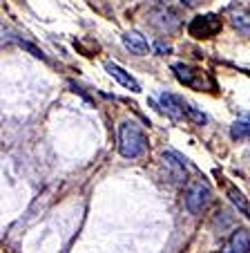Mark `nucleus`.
<instances>
[{
    "instance_id": "nucleus-1",
    "label": "nucleus",
    "mask_w": 250,
    "mask_h": 253,
    "mask_svg": "<svg viewBox=\"0 0 250 253\" xmlns=\"http://www.w3.org/2000/svg\"><path fill=\"white\" fill-rule=\"evenodd\" d=\"M147 139L145 132L141 130V126H137L134 121H125L118 128V153L125 159H137L145 153Z\"/></svg>"
},
{
    "instance_id": "nucleus-2",
    "label": "nucleus",
    "mask_w": 250,
    "mask_h": 253,
    "mask_svg": "<svg viewBox=\"0 0 250 253\" xmlns=\"http://www.w3.org/2000/svg\"><path fill=\"white\" fill-rule=\"evenodd\" d=\"M183 197H185V209L192 215H201L213 202V188L208 186V182H203V179H192L185 186Z\"/></svg>"
},
{
    "instance_id": "nucleus-3",
    "label": "nucleus",
    "mask_w": 250,
    "mask_h": 253,
    "mask_svg": "<svg viewBox=\"0 0 250 253\" xmlns=\"http://www.w3.org/2000/svg\"><path fill=\"white\" fill-rule=\"evenodd\" d=\"M161 103H163L165 112L172 115L175 119H188V121H194V124H206V115L199 112L197 108H192V105H190L188 101H183L181 96L163 92V94H161Z\"/></svg>"
},
{
    "instance_id": "nucleus-4",
    "label": "nucleus",
    "mask_w": 250,
    "mask_h": 253,
    "mask_svg": "<svg viewBox=\"0 0 250 253\" xmlns=\"http://www.w3.org/2000/svg\"><path fill=\"white\" fill-rule=\"evenodd\" d=\"M221 29V20L214 14H206V16H197V18L190 23L188 32L194 39H210Z\"/></svg>"
},
{
    "instance_id": "nucleus-5",
    "label": "nucleus",
    "mask_w": 250,
    "mask_h": 253,
    "mask_svg": "<svg viewBox=\"0 0 250 253\" xmlns=\"http://www.w3.org/2000/svg\"><path fill=\"white\" fill-rule=\"evenodd\" d=\"M152 25H154L159 32H163V34H172V32H177L179 29V25H181V20H179V16H177V11H172V9H165V7H161V9H154L152 11Z\"/></svg>"
},
{
    "instance_id": "nucleus-6",
    "label": "nucleus",
    "mask_w": 250,
    "mask_h": 253,
    "mask_svg": "<svg viewBox=\"0 0 250 253\" xmlns=\"http://www.w3.org/2000/svg\"><path fill=\"white\" fill-rule=\"evenodd\" d=\"M172 72H175V77L179 79L183 85L188 87H203V74L194 67L185 65V63H175L172 65Z\"/></svg>"
},
{
    "instance_id": "nucleus-7",
    "label": "nucleus",
    "mask_w": 250,
    "mask_h": 253,
    "mask_svg": "<svg viewBox=\"0 0 250 253\" xmlns=\"http://www.w3.org/2000/svg\"><path fill=\"white\" fill-rule=\"evenodd\" d=\"M250 251V231L239 229L228 238V242L221 247L219 253H248Z\"/></svg>"
},
{
    "instance_id": "nucleus-8",
    "label": "nucleus",
    "mask_w": 250,
    "mask_h": 253,
    "mask_svg": "<svg viewBox=\"0 0 250 253\" xmlns=\"http://www.w3.org/2000/svg\"><path fill=\"white\" fill-rule=\"evenodd\" d=\"M123 45L130 49V52L134 54V56H145L147 52H150V45H147V41L143 39L139 32H128L123 34Z\"/></svg>"
},
{
    "instance_id": "nucleus-9",
    "label": "nucleus",
    "mask_w": 250,
    "mask_h": 253,
    "mask_svg": "<svg viewBox=\"0 0 250 253\" xmlns=\"http://www.w3.org/2000/svg\"><path fill=\"white\" fill-rule=\"evenodd\" d=\"M105 70L109 72V77H114L118 83H121L123 87H128V90H132V92H141V85H139L137 81H134L132 77H130L128 72L123 70V67H118L116 63H105Z\"/></svg>"
},
{
    "instance_id": "nucleus-10",
    "label": "nucleus",
    "mask_w": 250,
    "mask_h": 253,
    "mask_svg": "<svg viewBox=\"0 0 250 253\" xmlns=\"http://www.w3.org/2000/svg\"><path fill=\"white\" fill-rule=\"evenodd\" d=\"M232 27L248 36L250 34V14L248 11H235V14H232Z\"/></svg>"
},
{
    "instance_id": "nucleus-11",
    "label": "nucleus",
    "mask_w": 250,
    "mask_h": 253,
    "mask_svg": "<svg viewBox=\"0 0 250 253\" xmlns=\"http://www.w3.org/2000/svg\"><path fill=\"white\" fill-rule=\"evenodd\" d=\"M230 134H232V139L250 137V115L244 117V119H239V121H235V124H232V128H230Z\"/></svg>"
},
{
    "instance_id": "nucleus-12",
    "label": "nucleus",
    "mask_w": 250,
    "mask_h": 253,
    "mask_svg": "<svg viewBox=\"0 0 250 253\" xmlns=\"http://www.w3.org/2000/svg\"><path fill=\"white\" fill-rule=\"evenodd\" d=\"M228 197H230V202H232V204H235L239 211H244V213H250L248 202L244 200V195H241V193L237 191L235 186H228Z\"/></svg>"
},
{
    "instance_id": "nucleus-13",
    "label": "nucleus",
    "mask_w": 250,
    "mask_h": 253,
    "mask_svg": "<svg viewBox=\"0 0 250 253\" xmlns=\"http://www.w3.org/2000/svg\"><path fill=\"white\" fill-rule=\"evenodd\" d=\"M181 2H183L185 7H197L199 2H203V0H181Z\"/></svg>"
},
{
    "instance_id": "nucleus-14",
    "label": "nucleus",
    "mask_w": 250,
    "mask_h": 253,
    "mask_svg": "<svg viewBox=\"0 0 250 253\" xmlns=\"http://www.w3.org/2000/svg\"><path fill=\"white\" fill-rule=\"evenodd\" d=\"M156 49H159V52H170V45H163L159 41V43H156Z\"/></svg>"
},
{
    "instance_id": "nucleus-15",
    "label": "nucleus",
    "mask_w": 250,
    "mask_h": 253,
    "mask_svg": "<svg viewBox=\"0 0 250 253\" xmlns=\"http://www.w3.org/2000/svg\"><path fill=\"white\" fill-rule=\"evenodd\" d=\"M163 2H168V0H163Z\"/></svg>"
}]
</instances>
